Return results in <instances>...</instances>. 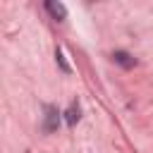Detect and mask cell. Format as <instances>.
Returning <instances> with one entry per match:
<instances>
[{
	"label": "cell",
	"instance_id": "1",
	"mask_svg": "<svg viewBox=\"0 0 153 153\" xmlns=\"http://www.w3.org/2000/svg\"><path fill=\"white\" fill-rule=\"evenodd\" d=\"M60 127V112L55 105H45V115H43V131L50 134Z\"/></svg>",
	"mask_w": 153,
	"mask_h": 153
},
{
	"label": "cell",
	"instance_id": "2",
	"mask_svg": "<svg viewBox=\"0 0 153 153\" xmlns=\"http://www.w3.org/2000/svg\"><path fill=\"white\" fill-rule=\"evenodd\" d=\"M45 10H48L57 22H62V19L67 17V7H65L62 2H55V0H48V2H45Z\"/></svg>",
	"mask_w": 153,
	"mask_h": 153
},
{
	"label": "cell",
	"instance_id": "3",
	"mask_svg": "<svg viewBox=\"0 0 153 153\" xmlns=\"http://www.w3.org/2000/svg\"><path fill=\"white\" fill-rule=\"evenodd\" d=\"M79 115H81V110H79V103H72V105L67 108V112H65V120H67V124H69V127H74V124L79 122Z\"/></svg>",
	"mask_w": 153,
	"mask_h": 153
},
{
	"label": "cell",
	"instance_id": "4",
	"mask_svg": "<svg viewBox=\"0 0 153 153\" xmlns=\"http://www.w3.org/2000/svg\"><path fill=\"white\" fill-rule=\"evenodd\" d=\"M112 60H115V62H120L122 67H134V57H131V55H127V53H122V50H117V53L112 55Z\"/></svg>",
	"mask_w": 153,
	"mask_h": 153
},
{
	"label": "cell",
	"instance_id": "5",
	"mask_svg": "<svg viewBox=\"0 0 153 153\" xmlns=\"http://www.w3.org/2000/svg\"><path fill=\"white\" fill-rule=\"evenodd\" d=\"M55 60H57V65L62 67V72H65V74H69V65H67V60H65L62 48H55Z\"/></svg>",
	"mask_w": 153,
	"mask_h": 153
}]
</instances>
